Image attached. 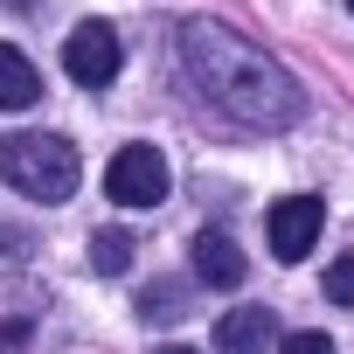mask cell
I'll use <instances>...</instances> for the list:
<instances>
[{
    "mask_svg": "<svg viewBox=\"0 0 354 354\" xmlns=\"http://www.w3.org/2000/svg\"><path fill=\"white\" fill-rule=\"evenodd\" d=\"M174 70H181V84L195 91L202 111H216L223 125H243V132H285L306 111L292 70L278 56H264L257 42H243L236 28H223V21H181Z\"/></svg>",
    "mask_w": 354,
    "mask_h": 354,
    "instance_id": "1",
    "label": "cell"
},
{
    "mask_svg": "<svg viewBox=\"0 0 354 354\" xmlns=\"http://www.w3.org/2000/svg\"><path fill=\"white\" fill-rule=\"evenodd\" d=\"M77 174H84V160L56 132H8L0 139V181L15 195H28V202H70Z\"/></svg>",
    "mask_w": 354,
    "mask_h": 354,
    "instance_id": "2",
    "label": "cell"
},
{
    "mask_svg": "<svg viewBox=\"0 0 354 354\" xmlns=\"http://www.w3.org/2000/svg\"><path fill=\"white\" fill-rule=\"evenodd\" d=\"M104 195L125 202V209H160L167 202V160H160V146H146V139L118 146L111 167H104Z\"/></svg>",
    "mask_w": 354,
    "mask_h": 354,
    "instance_id": "3",
    "label": "cell"
},
{
    "mask_svg": "<svg viewBox=\"0 0 354 354\" xmlns=\"http://www.w3.org/2000/svg\"><path fill=\"white\" fill-rule=\"evenodd\" d=\"M118 63H125V49H118V28H111V21H84V28H70V42H63V70H70L84 91H104V84L118 77Z\"/></svg>",
    "mask_w": 354,
    "mask_h": 354,
    "instance_id": "4",
    "label": "cell"
},
{
    "mask_svg": "<svg viewBox=\"0 0 354 354\" xmlns=\"http://www.w3.org/2000/svg\"><path fill=\"white\" fill-rule=\"evenodd\" d=\"M319 230H326V202H319V195H285V202H271V223H264L271 257L299 264V257L319 243Z\"/></svg>",
    "mask_w": 354,
    "mask_h": 354,
    "instance_id": "5",
    "label": "cell"
},
{
    "mask_svg": "<svg viewBox=\"0 0 354 354\" xmlns=\"http://www.w3.org/2000/svg\"><path fill=\"white\" fill-rule=\"evenodd\" d=\"M195 278H202L209 292H236V285H243V243H236L230 230H202V236H195Z\"/></svg>",
    "mask_w": 354,
    "mask_h": 354,
    "instance_id": "6",
    "label": "cell"
},
{
    "mask_svg": "<svg viewBox=\"0 0 354 354\" xmlns=\"http://www.w3.org/2000/svg\"><path fill=\"white\" fill-rule=\"evenodd\" d=\"M278 340V313L271 306H236L216 319V354H264Z\"/></svg>",
    "mask_w": 354,
    "mask_h": 354,
    "instance_id": "7",
    "label": "cell"
},
{
    "mask_svg": "<svg viewBox=\"0 0 354 354\" xmlns=\"http://www.w3.org/2000/svg\"><path fill=\"white\" fill-rule=\"evenodd\" d=\"M42 97V77H35V63L15 49V42H0V111H28Z\"/></svg>",
    "mask_w": 354,
    "mask_h": 354,
    "instance_id": "8",
    "label": "cell"
},
{
    "mask_svg": "<svg viewBox=\"0 0 354 354\" xmlns=\"http://www.w3.org/2000/svg\"><path fill=\"white\" fill-rule=\"evenodd\" d=\"M132 257H139V243H132L125 230H97V236H91V264H97L104 278H118Z\"/></svg>",
    "mask_w": 354,
    "mask_h": 354,
    "instance_id": "9",
    "label": "cell"
},
{
    "mask_svg": "<svg viewBox=\"0 0 354 354\" xmlns=\"http://www.w3.org/2000/svg\"><path fill=\"white\" fill-rule=\"evenodd\" d=\"M326 299H333V306H354V257L326 264Z\"/></svg>",
    "mask_w": 354,
    "mask_h": 354,
    "instance_id": "10",
    "label": "cell"
},
{
    "mask_svg": "<svg viewBox=\"0 0 354 354\" xmlns=\"http://www.w3.org/2000/svg\"><path fill=\"white\" fill-rule=\"evenodd\" d=\"M278 354H340V347H333L326 333H292V340H285Z\"/></svg>",
    "mask_w": 354,
    "mask_h": 354,
    "instance_id": "11",
    "label": "cell"
},
{
    "mask_svg": "<svg viewBox=\"0 0 354 354\" xmlns=\"http://www.w3.org/2000/svg\"><path fill=\"white\" fill-rule=\"evenodd\" d=\"M146 319H174V285H153L146 292Z\"/></svg>",
    "mask_w": 354,
    "mask_h": 354,
    "instance_id": "12",
    "label": "cell"
},
{
    "mask_svg": "<svg viewBox=\"0 0 354 354\" xmlns=\"http://www.w3.org/2000/svg\"><path fill=\"white\" fill-rule=\"evenodd\" d=\"M153 354H195V347H153Z\"/></svg>",
    "mask_w": 354,
    "mask_h": 354,
    "instance_id": "13",
    "label": "cell"
},
{
    "mask_svg": "<svg viewBox=\"0 0 354 354\" xmlns=\"http://www.w3.org/2000/svg\"><path fill=\"white\" fill-rule=\"evenodd\" d=\"M347 8H354V0H347Z\"/></svg>",
    "mask_w": 354,
    "mask_h": 354,
    "instance_id": "14",
    "label": "cell"
}]
</instances>
